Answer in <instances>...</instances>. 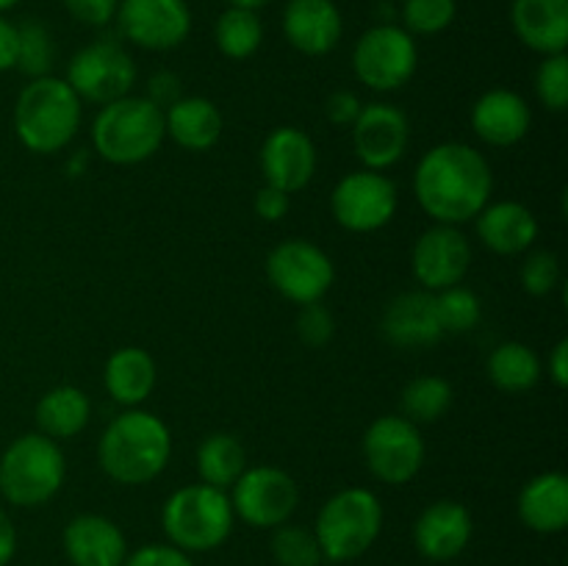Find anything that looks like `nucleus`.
Wrapping results in <instances>:
<instances>
[{"mask_svg":"<svg viewBox=\"0 0 568 566\" xmlns=\"http://www.w3.org/2000/svg\"><path fill=\"white\" fill-rule=\"evenodd\" d=\"M519 519L541 536L564 533L568 525V477L564 472H541L519 492Z\"/></svg>","mask_w":568,"mask_h":566,"instance_id":"393cba45","label":"nucleus"},{"mask_svg":"<svg viewBox=\"0 0 568 566\" xmlns=\"http://www.w3.org/2000/svg\"><path fill=\"white\" fill-rule=\"evenodd\" d=\"M20 31V44H17V67L28 78L53 75L55 64V42L53 33L48 31L44 22L28 20L17 26Z\"/></svg>","mask_w":568,"mask_h":566,"instance_id":"473e14b6","label":"nucleus"},{"mask_svg":"<svg viewBox=\"0 0 568 566\" xmlns=\"http://www.w3.org/2000/svg\"><path fill=\"white\" fill-rule=\"evenodd\" d=\"M322 109H325L327 122H333L336 128H353L361 109H364V103H361L358 94L349 92V89H336V92L327 94Z\"/></svg>","mask_w":568,"mask_h":566,"instance_id":"79ce46f5","label":"nucleus"},{"mask_svg":"<svg viewBox=\"0 0 568 566\" xmlns=\"http://www.w3.org/2000/svg\"><path fill=\"white\" fill-rule=\"evenodd\" d=\"M488 381L505 394H525L541 381L544 364L536 350L525 342H503L486 361Z\"/></svg>","mask_w":568,"mask_h":566,"instance_id":"c85d7f7f","label":"nucleus"},{"mask_svg":"<svg viewBox=\"0 0 568 566\" xmlns=\"http://www.w3.org/2000/svg\"><path fill=\"white\" fill-rule=\"evenodd\" d=\"M433 300H436V314L438 322H442L444 336H449V333L458 336V333L475 331L483 316L480 297L471 289L460 286V283L458 286L442 289V292L433 294Z\"/></svg>","mask_w":568,"mask_h":566,"instance_id":"f704fd0d","label":"nucleus"},{"mask_svg":"<svg viewBox=\"0 0 568 566\" xmlns=\"http://www.w3.org/2000/svg\"><path fill=\"white\" fill-rule=\"evenodd\" d=\"M144 98H148L150 103L159 105L161 111H166L172 103H175V100L183 98L181 78H178L175 72H170V70L155 72V75H150L148 92H144Z\"/></svg>","mask_w":568,"mask_h":566,"instance_id":"c03bdc74","label":"nucleus"},{"mask_svg":"<svg viewBox=\"0 0 568 566\" xmlns=\"http://www.w3.org/2000/svg\"><path fill=\"white\" fill-rule=\"evenodd\" d=\"M419 67V48L403 26L381 22L366 28L353 48V72L372 92H397Z\"/></svg>","mask_w":568,"mask_h":566,"instance_id":"6e6552de","label":"nucleus"},{"mask_svg":"<svg viewBox=\"0 0 568 566\" xmlns=\"http://www.w3.org/2000/svg\"><path fill=\"white\" fill-rule=\"evenodd\" d=\"M536 94L544 109L564 114L568 109V55H544L536 70Z\"/></svg>","mask_w":568,"mask_h":566,"instance_id":"e433bc0d","label":"nucleus"},{"mask_svg":"<svg viewBox=\"0 0 568 566\" xmlns=\"http://www.w3.org/2000/svg\"><path fill=\"white\" fill-rule=\"evenodd\" d=\"M547 375L558 388L568 386V338H560L547 358Z\"/></svg>","mask_w":568,"mask_h":566,"instance_id":"49530a36","label":"nucleus"},{"mask_svg":"<svg viewBox=\"0 0 568 566\" xmlns=\"http://www.w3.org/2000/svg\"><path fill=\"white\" fill-rule=\"evenodd\" d=\"M403 28L410 37H436L458 17V0H403Z\"/></svg>","mask_w":568,"mask_h":566,"instance_id":"c9c22d12","label":"nucleus"},{"mask_svg":"<svg viewBox=\"0 0 568 566\" xmlns=\"http://www.w3.org/2000/svg\"><path fill=\"white\" fill-rule=\"evenodd\" d=\"M471 131L488 148H514L530 133L532 109L514 89H488L471 105Z\"/></svg>","mask_w":568,"mask_h":566,"instance_id":"aec40b11","label":"nucleus"},{"mask_svg":"<svg viewBox=\"0 0 568 566\" xmlns=\"http://www.w3.org/2000/svg\"><path fill=\"white\" fill-rule=\"evenodd\" d=\"M120 37L142 50L164 53L181 48L192 33L186 0H120L114 17Z\"/></svg>","mask_w":568,"mask_h":566,"instance_id":"4468645a","label":"nucleus"},{"mask_svg":"<svg viewBox=\"0 0 568 566\" xmlns=\"http://www.w3.org/2000/svg\"><path fill=\"white\" fill-rule=\"evenodd\" d=\"M17 44H20V31L11 20L0 14V72H9L17 67Z\"/></svg>","mask_w":568,"mask_h":566,"instance_id":"a18cd8bd","label":"nucleus"},{"mask_svg":"<svg viewBox=\"0 0 568 566\" xmlns=\"http://www.w3.org/2000/svg\"><path fill=\"white\" fill-rule=\"evenodd\" d=\"M37 431L53 442H67L75 438L92 420V403L87 392L78 386H53L42 394L37 403Z\"/></svg>","mask_w":568,"mask_h":566,"instance_id":"cd10ccee","label":"nucleus"},{"mask_svg":"<svg viewBox=\"0 0 568 566\" xmlns=\"http://www.w3.org/2000/svg\"><path fill=\"white\" fill-rule=\"evenodd\" d=\"M136 78V61L116 39H94L75 50L67 64L64 81L81 98V103L105 105L131 94Z\"/></svg>","mask_w":568,"mask_h":566,"instance_id":"1a4fd4ad","label":"nucleus"},{"mask_svg":"<svg viewBox=\"0 0 568 566\" xmlns=\"http://www.w3.org/2000/svg\"><path fill=\"white\" fill-rule=\"evenodd\" d=\"M67 461L59 442L39 431L22 433L0 455V494L17 508H39L61 492Z\"/></svg>","mask_w":568,"mask_h":566,"instance_id":"423d86ee","label":"nucleus"},{"mask_svg":"<svg viewBox=\"0 0 568 566\" xmlns=\"http://www.w3.org/2000/svg\"><path fill=\"white\" fill-rule=\"evenodd\" d=\"M172 433L161 416L144 408H125L105 425L98 442L100 469L120 486H144L166 469Z\"/></svg>","mask_w":568,"mask_h":566,"instance_id":"f03ea898","label":"nucleus"},{"mask_svg":"<svg viewBox=\"0 0 568 566\" xmlns=\"http://www.w3.org/2000/svg\"><path fill=\"white\" fill-rule=\"evenodd\" d=\"M64 555L72 566H122L128 538L114 519L103 514H78L61 533Z\"/></svg>","mask_w":568,"mask_h":566,"instance_id":"412c9836","label":"nucleus"},{"mask_svg":"<svg viewBox=\"0 0 568 566\" xmlns=\"http://www.w3.org/2000/svg\"><path fill=\"white\" fill-rule=\"evenodd\" d=\"M336 333V320L322 303L300 305L297 314V336L308 347H325Z\"/></svg>","mask_w":568,"mask_h":566,"instance_id":"58836bf2","label":"nucleus"},{"mask_svg":"<svg viewBox=\"0 0 568 566\" xmlns=\"http://www.w3.org/2000/svg\"><path fill=\"white\" fill-rule=\"evenodd\" d=\"M67 14L89 28H105L114 22L120 0H61Z\"/></svg>","mask_w":568,"mask_h":566,"instance_id":"ea45409f","label":"nucleus"},{"mask_svg":"<svg viewBox=\"0 0 568 566\" xmlns=\"http://www.w3.org/2000/svg\"><path fill=\"white\" fill-rule=\"evenodd\" d=\"M455 403V388L447 377L442 375H422L414 377L403 388L399 397V411L414 425H430L438 422Z\"/></svg>","mask_w":568,"mask_h":566,"instance_id":"2f4dec72","label":"nucleus"},{"mask_svg":"<svg viewBox=\"0 0 568 566\" xmlns=\"http://www.w3.org/2000/svg\"><path fill=\"white\" fill-rule=\"evenodd\" d=\"M253 209L264 222H281L283 216L288 214V209H292V194H286V192H281V189L264 183V186L255 192Z\"/></svg>","mask_w":568,"mask_h":566,"instance_id":"37998d69","label":"nucleus"},{"mask_svg":"<svg viewBox=\"0 0 568 566\" xmlns=\"http://www.w3.org/2000/svg\"><path fill=\"white\" fill-rule=\"evenodd\" d=\"M381 333L388 344L403 350L430 347L444 338L436 314V300L430 292H403L388 300L381 314Z\"/></svg>","mask_w":568,"mask_h":566,"instance_id":"4be33fe9","label":"nucleus"},{"mask_svg":"<svg viewBox=\"0 0 568 566\" xmlns=\"http://www.w3.org/2000/svg\"><path fill=\"white\" fill-rule=\"evenodd\" d=\"M155 361L142 347H120L105 358L103 386L122 408H139L155 388Z\"/></svg>","mask_w":568,"mask_h":566,"instance_id":"bb28decb","label":"nucleus"},{"mask_svg":"<svg viewBox=\"0 0 568 566\" xmlns=\"http://www.w3.org/2000/svg\"><path fill=\"white\" fill-rule=\"evenodd\" d=\"M475 225L480 242L497 255H521L538 239L536 214L525 203H519V200L488 203L475 216Z\"/></svg>","mask_w":568,"mask_h":566,"instance_id":"b1692460","label":"nucleus"},{"mask_svg":"<svg viewBox=\"0 0 568 566\" xmlns=\"http://www.w3.org/2000/svg\"><path fill=\"white\" fill-rule=\"evenodd\" d=\"M364 464L381 483L388 486H405L414 481L425 466V438L419 425L405 420L403 414H383L366 427Z\"/></svg>","mask_w":568,"mask_h":566,"instance_id":"9d476101","label":"nucleus"},{"mask_svg":"<svg viewBox=\"0 0 568 566\" xmlns=\"http://www.w3.org/2000/svg\"><path fill=\"white\" fill-rule=\"evenodd\" d=\"M17 3H20V0H0V14H6L9 9H14Z\"/></svg>","mask_w":568,"mask_h":566,"instance_id":"3c124183","label":"nucleus"},{"mask_svg":"<svg viewBox=\"0 0 568 566\" xmlns=\"http://www.w3.org/2000/svg\"><path fill=\"white\" fill-rule=\"evenodd\" d=\"M258 164L264 183L294 194L303 192L316 175V144L305 131L281 125L266 133L258 150Z\"/></svg>","mask_w":568,"mask_h":566,"instance_id":"f3484780","label":"nucleus"},{"mask_svg":"<svg viewBox=\"0 0 568 566\" xmlns=\"http://www.w3.org/2000/svg\"><path fill=\"white\" fill-rule=\"evenodd\" d=\"M122 566H194L192 555L166 544H144V547L128 553Z\"/></svg>","mask_w":568,"mask_h":566,"instance_id":"a19ab883","label":"nucleus"},{"mask_svg":"<svg viewBox=\"0 0 568 566\" xmlns=\"http://www.w3.org/2000/svg\"><path fill=\"white\" fill-rule=\"evenodd\" d=\"M469 264L471 244L460 233L458 225H438V222H433V228H427L414 242V250H410L414 277L430 294L464 283Z\"/></svg>","mask_w":568,"mask_h":566,"instance_id":"2eb2a0df","label":"nucleus"},{"mask_svg":"<svg viewBox=\"0 0 568 566\" xmlns=\"http://www.w3.org/2000/svg\"><path fill=\"white\" fill-rule=\"evenodd\" d=\"M233 516L227 492L205 483L181 486L166 497L161 508V527L172 547L183 553H211L231 538Z\"/></svg>","mask_w":568,"mask_h":566,"instance_id":"39448f33","label":"nucleus"},{"mask_svg":"<svg viewBox=\"0 0 568 566\" xmlns=\"http://www.w3.org/2000/svg\"><path fill=\"white\" fill-rule=\"evenodd\" d=\"M471 533H475V519L464 503L436 499L416 516L410 536H414V547L419 549L422 558L447 564L469 547Z\"/></svg>","mask_w":568,"mask_h":566,"instance_id":"a211bd4d","label":"nucleus"},{"mask_svg":"<svg viewBox=\"0 0 568 566\" xmlns=\"http://www.w3.org/2000/svg\"><path fill=\"white\" fill-rule=\"evenodd\" d=\"M92 150L116 166H133L153 159L166 139L164 111L144 94H125L100 105L92 120Z\"/></svg>","mask_w":568,"mask_h":566,"instance_id":"20e7f679","label":"nucleus"},{"mask_svg":"<svg viewBox=\"0 0 568 566\" xmlns=\"http://www.w3.org/2000/svg\"><path fill=\"white\" fill-rule=\"evenodd\" d=\"M521 289L532 297H547L555 289L564 283V270H560V261L552 250H538V253L527 255L525 264L519 272Z\"/></svg>","mask_w":568,"mask_h":566,"instance_id":"4c0bfd02","label":"nucleus"},{"mask_svg":"<svg viewBox=\"0 0 568 566\" xmlns=\"http://www.w3.org/2000/svg\"><path fill=\"white\" fill-rule=\"evenodd\" d=\"M87 164H89V155H87V153H75V155H72L70 164H67V172H70L72 178L83 175V170H87Z\"/></svg>","mask_w":568,"mask_h":566,"instance_id":"09e8293b","label":"nucleus"},{"mask_svg":"<svg viewBox=\"0 0 568 566\" xmlns=\"http://www.w3.org/2000/svg\"><path fill=\"white\" fill-rule=\"evenodd\" d=\"M247 469V449L233 433H209L197 447L200 483L227 492Z\"/></svg>","mask_w":568,"mask_h":566,"instance_id":"c756f323","label":"nucleus"},{"mask_svg":"<svg viewBox=\"0 0 568 566\" xmlns=\"http://www.w3.org/2000/svg\"><path fill=\"white\" fill-rule=\"evenodd\" d=\"M283 37L297 53L327 55L344 37V17L336 0H288L283 6Z\"/></svg>","mask_w":568,"mask_h":566,"instance_id":"6ab92c4d","label":"nucleus"},{"mask_svg":"<svg viewBox=\"0 0 568 566\" xmlns=\"http://www.w3.org/2000/svg\"><path fill=\"white\" fill-rule=\"evenodd\" d=\"M214 42L216 50L231 61H244L258 53L264 44V22L258 11L227 6L214 22Z\"/></svg>","mask_w":568,"mask_h":566,"instance_id":"7c9ffc66","label":"nucleus"},{"mask_svg":"<svg viewBox=\"0 0 568 566\" xmlns=\"http://www.w3.org/2000/svg\"><path fill=\"white\" fill-rule=\"evenodd\" d=\"M510 26L516 39L538 55L566 53L568 0H514Z\"/></svg>","mask_w":568,"mask_h":566,"instance_id":"5701e85b","label":"nucleus"},{"mask_svg":"<svg viewBox=\"0 0 568 566\" xmlns=\"http://www.w3.org/2000/svg\"><path fill=\"white\" fill-rule=\"evenodd\" d=\"M270 549L277 566H322L325 560L314 527L292 525V522L272 530Z\"/></svg>","mask_w":568,"mask_h":566,"instance_id":"72a5a7b5","label":"nucleus"},{"mask_svg":"<svg viewBox=\"0 0 568 566\" xmlns=\"http://www.w3.org/2000/svg\"><path fill=\"white\" fill-rule=\"evenodd\" d=\"M270 3L272 0H227V6H239V9H253V11H261Z\"/></svg>","mask_w":568,"mask_h":566,"instance_id":"8fccbe9b","label":"nucleus"},{"mask_svg":"<svg viewBox=\"0 0 568 566\" xmlns=\"http://www.w3.org/2000/svg\"><path fill=\"white\" fill-rule=\"evenodd\" d=\"M231 508L244 525L275 530L286 525L300 505V486L281 466H247L227 488Z\"/></svg>","mask_w":568,"mask_h":566,"instance_id":"f8f14e48","label":"nucleus"},{"mask_svg":"<svg viewBox=\"0 0 568 566\" xmlns=\"http://www.w3.org/2000/svg\"><path fill=\"white\" fill-rule=\"evenodd\" d=\"M408 144L410 122L403 109L383 100L361 109L353 125V148L364 170H392L408 153Z\"/></svg>","mask_w":568,"mask_h":566,"instance_id":"dca6fc26","label":"nucleus"},{"mask_svg":"<svg viewBox=\"0 0 568 566\" xmlns=\"http://www.w3.org/2000/svg\"><path fill=\"white\" fill-rule=\"evenodd\" d=\"M494 192L486 155L466 142H442L427 150L414 172V194L422 211L438 225L471 222Z\"/></svg>","mask_w":568,"mask_h":566,"instance_id":"f257e3e1","label":"nucleus"},{"mask_svg":"<svg viewBox=\"0 0 568 566\" xmlns=\"http://www.w3.org/2000/svg\"><path fill=\"white\" fill-rule=\"evenodd\" d=\"M17 553V530L14 522L9 519L3 508H0V566H9Z\"/></svg>","mask_w":568,"mask_h":566,"instance_id":"de8ad7c7","label":"nucleus"},{"mask_svg":"<svg viewBox=\"0 0 568 566\" xmlns=\"http://www.w3.org/2000/svg\"><path fill=\"white\" fill-rule=\"evenodd\" d=\"M266 277L281 297L294 305L322 303L336 281V266L320 244L286 239L266 255Z\"/></svg>","mask_w":568,"mask_h":566,"instance_id":"9b49d317","label":"nucleus"},{"mask_svg":"<svg viewBox=\"0 0 568 566\" xmlns=\"http://www.w3.org/2000/svg\"><path fill=\"white\" fill-rule=\"evenodd\" d=\"M83 103L64 78H31L14 103V133L26 150L53 155L70 148L81 131Z\"/></svg>","mask_w":568,"mask_h":566,"instance_id":"7ed1b4c3","label":"nucleus"},{"mask_svg":"<svg viewBox=\"0 0 568 566\" xmlns=\"http://www.w3.org/2000/svg\"><path fill=\"white\" fill-rule=\"evenodd\" d=\"M166 137L189 153H205L222 137V111L203 94H183L164 111Z\"/></svg>","mask_w":568,"mask_h":566,"instance_id":"a878e982","label":"nucleus"},{"mask_svg":"<svg viewBox=\"0 0 568 566\" xmlns=\"http://www.w3.org/2000/svg\"><path fill=\"white\" fill-rule=\"evenodd\" d=\"M399 205L397 183L386 172H347L331 192V214L344 231L375 233L394 220Z\"/></svg>","mask_w":568,"mask_h":566,"instance_id":"ddd939ff","label":"nucleus"},{"mask_svg":"<svg viewBox=\"0 0 568 566\" xmlns=\"http://www.w3.org/2000/svg\"><path fill=\"white\" fill-rule=\"evenodd\" d=\"M383 530V503L364 486H349L333 494L320 508L314 522L322 558L347 564L372 549Z\"/></svg>","mask_w":568,"mask_h":566,"instance_id":"0eeeda50","label":"nucleus"}]
</instances>
